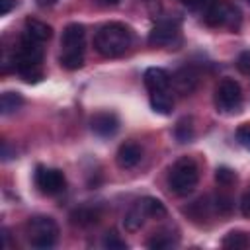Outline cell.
<instances>
[{"mask_svg": "<svg viewBox=\"0 0 250 250\" xmlns=\"http://www.w3.org/2000/svg\"><path fill=\"white\" fill-rule=\"evenodd\" d=\"M197 82H199V72L195 66L191 64H186L182 68H178L174 74H172V86L178 94L182 96H188L191 94L195 88H197Z\"/></svg>", "mask_w": 250, "mask_h": 250, "instance_id": "30bf717a", "label": "cell"}, {"mask_svg": "<svg viewBox=\"0 0 250 250\" xmlns=\"http://www.w3.org/2000/svg\"><path fill=\"white\" fill-rule=\"evenodd\" d=\"M141 201H143V205H145L148 217H152V219H162V217H166V207H164V203H162L160 199H156V197H143Z\"/></svg>", "mask_w": 250, "mask_h": 250, "instance_id": "7402d4cb", "label": "cell"}, {"mask_svg": "<svg viewBox=\"0 0 250 250\" xmlns=\"http://www.w3.org/2000/svg\"><path fill=\"white\" fill-rule=\"evenodd\" d=\"M193 121H191V117H184V119H180L178 123H176V127H174V137L178 139V143H189L191 139H193Z\"/></svg>", "mask_w": 250, "mask_h": 250, "instance_id": "d6986e66", "label": "cell"}, {"mask_svg": "<svg viewBox=\"0 0 250 250\" xmlns=\"http://www.w3.org/2000/svg\"><path fill=\"white\" fill-rule=\"evenodd\" d=\"M145 86L150 92H162V90H172V76L164 70V68H158V66H150L145 70Z\"/></svg>", "mask_w": 250, "mask_h": 250, "instance_id": "4fadbf2b", "label": "cell"}, {"mask_svg": "<svg viewBox=\"0 0 250 250\" xmlns=\"http://www.w3.org/2000/svg\"><path fill=\"white\" fill-rule=\"evenodd\" d=\"M178 244V236H172V232H156L148 242L146 246L148 248H154V250H164V248H172Z\"/></svg>", "mask_w": 250, "mask_h": 250, "instance_id": "ffe728a7", "label": "cell"}, {"mask_svg": "<svg viewBox=\"0 0 250 250\" xmlns=\"http://www.w3.org/2000/svg\"><path fill=\"white\" fill-rule=\"evenodd\" d=\"M141 2H143L145 6H148L150 10H154V8H156V4H158V0H141Z\"/></svg>", "mask_w": 250, "mask_h": 250, "instance_id": "4dcf8cb0", "label": "cell"}, {"mask_svg": "<svg viewBox=\"0 0 250 250\" xmlns=\"http://www.w3.org/2000/svg\"><path fill=\"white\" fill-rule=\"evenodd\" d=\"M146 217H148V213H146L143 201H137V203L127 211V215H125V219H123V227H125V230H129V232L139 230V229L145 225Z\"/></svg>", "mask_w": 250, "mask_h": 250, "instance_id": "2e32d148", "label": "cell"}, {"mask_svg": "<svg viewBox=\"0 0 250 250\" xmlns=\"http://www.w3.org/2000/svg\"><path fill=\"white\" fill-rule=\"evenodd\" d=\"M236 141L242 148L250 150V123H242L238 129H236Z\"/></svg>", "mask_w": 250, "mask_h": 250, "instance_id": "484cf974", "label": "cell"}, {"mask_svg": "<svg viewBox=\"0 0 250 250\" xmlns=\"http://www.w3.org/2000/svg\"><path fill=\"white\" fill-rule=\"evenodd\" d=\"M104 248H109V250H125L127 248V242L115 230H109L104 236Z\"/></svg>", "mask_w": 250, "mask_h": 250, "instance_id": "cb8c5ba5", "label": "cell"}, {"mask_svg": "<svg viewBox=\"0 0 250 250\" xmlns=\"http://www.w3.org/2000/svg\"><path fill=\"white\" fill-rule=\"evenodd\" d=\"M148 98H150V107H152L156 113H162V115L172 113V109H174V98H172V90L150 92V94H148Z\"/></svg>", "mask_w": 250, "mask_h": 250, "instance_id": "e0dca14e", "label": "cell"}, {"mask_svg": "<svg viewBox=\"0 0 250 250\" xmlns=\"http://www.w3.org/2000/svg\"><path fill=\"white\" fill-rule=\"evenodd\" d=\"M215 180L221 184V186H232L236 182V172L227 168V166H219L215 170Z\"/></svg>", "mask_w": 250, "mask_h": 250, "instance_id": "d4e9b609", "label": "cell"}, {"mask_svg": "<svg viewBox=\"0 0 250 250\" xmlns=\"http://www.w3.org/2000/svg\"><path fill=\"white\" fill-rule=\"evenodd\" d=\"M238 68L242 70V72H250V53H242L240 55V59H238Z\"/></svg>", "mask_w": 250, "mask_h": 250, "instance_id": "83f0119b", "label": "cell"}, {"mask_svg": "<svg viewBox=\"0 0 250 250\" xmlns=\"http://www.w3.org/2000/svg\"><path fill=\"white\" fill-rule=\"evenodd\" d=\"M180 2H182L186 8H189V10H197V8H201L207 0H180Z\"/></svg>", "mask_w": 250, "mask_h": 250, "instance_id": "f546056e", "label": "cell"}, {"mask_svg": "<svg viewBox=\"0 0 250 250\" xmlns=\"http://www.w3.org/2000/svg\"><path fill=\"white\" fill-rule=\"evenodd\" d=\"M102 217V209L98 205H80L76 209L70 211L68 219L74 227H90V225H96Z\"/></svg>", "mask_w": 250, "mask_h": 250, "instance_id": "5bb4252c", "label": "cell"}, {"mask_svg": "<svg viewBox=\"0 0 250 250\" xmlns=\"http://www.w3.org/2000/svg\"><path fill=\"white\" fill-rule=\"evenodd\" d=\"M16 8V0H0V16H6Z\"/></svg>", "mask_w": 250, "mask_h": 250, "instance_id": "f1b7e54d", "label": "cell"}, {"mask_svg": "<svg viewBox=\"0 0 250 250\" xmlns=\"http://www.w3.org/2000/svg\"><path fill=\"white\" fill-rule=\"evenodd\" d=\"M102 2H104V4H107V6H115L119 0H102Z\"/></svg>", "mask_w": 250, "mask_h": 250, "instance_id": "1f68e13d", "label": "cell"}, {"mask_svg": "<svg viewBox=\"0 0 250 250\" xmlns=\"http://www.w3.org/2000/svg\"><path fill=\"white\" fill-rule=\"evenodd\" d=\"M211 205H213V211L219 215H230V211H232V199L225 193H219Z\"/></svg>", "mask_w": 250, "mask_h": 250, "instance_id": "603a6c76", "label": "cell"}, {"mask_svg": "<svg viewBox=\"0 0 250 250\" xmlns=\"http://www.w3.org/2000/svg\"><path fill=\"white\" fill-rule=\"evenodd\" d=\"M21 105H23V98L18 92H4L2 98H0V111L4 115H10V113L18 111Z\"/></svg>", "mask_w": 250, "mask_h": 250, "instance_id": "ac0fdd59", "label": "cell"}, {"mask_svg": "<svg viewBox=\"0 0 250 250\" xmlns=\"http://www.w3.org/2000/svg\"><path fill=\"white\" fill-rule=\"evenodd\" d=\"M143 158V148L133 143V141H127L123 143L119 148H117V154H115V160H117V166L123 168V170H129V168H135Z\"/></svg>", "mask_w": 250, "mask_h": 250, "instance_id": "7c38bea8", "label": "cell"}, {"mask_svg": "<svg viewBox=\"0 0 250 250\" xmlns=\"http://www.w3.org/2000/svg\"><path fill=\"white\" fill-rule=\"evenodd\" d=\"M205 23L209 27H225L230 31H238L242 23V14L234 4L227 0H213L205 12Z\"/></svg>", "mask_w": 250, "mask_h": 250, "instance_id": "8992f818", "label": "cell"}, {"mask_svg": "<svg viewBox=\"0 0 250 250\" xmlns=\"http://www.w3.org/2000/svg\"><path fill=\"white\" fill-rule=\"evenodd\" d=\"M35 186L43 195H59L66 188L64 174L59 168H47V166H37L33 174Z\"/></svg>", "mask_w": 250, "mask_h": 250, "instance_id": "ba28073f", "label": "cell"}, {"mask_svg": "<svg viewBox=\"0 0 250 250\" xmlns=\"http://www.w3.org/2000/svg\"><path fill=\"white\" fill-rule=\"evenodd\" d=\"M61 64L66 70H78L84 64L86 49V29L82 23H68L61 37Z\"/></svg>", "mask_w": 250, "mask_h": 250, "instance_id": "3957f363", "label": "cell"}, {"mask_svg": "<svg viewBox=\"0 0 250 250\" xmlns=\"http://www.w3.org/2000/svg\"><path fill=\"white\" fill-rule=\"evenodd\" d=\"M182 37H180L178 20H160L148 35V43L156 47H170V45H178Z\"/></svg>", "mask_w": 250, "mask_h": 250, "instance_id": "9c48e42d", "label": "cell"}, {"mask_svg": "<svg viewBox=\"0 0 250 250\" xmlns=\"http://www.w3.org/2000/svg\"><path fill=\"white\" fill-rule=\"evenodd\" d=\"M53 2H57V0H41V4H53Z\"/></svg>", "mask_w": 250, "mask_h": 250, "instance_id": "d6a6232c", "label": "cell"}, {"mask_svg": "<svg viewBox=\"0 0 250 250\" xmlns=\"http://www.w3.org/2000/svg\"><path fill=\"white\" fill-rule=\"evenodd\" d=\"M43 43L27 37L25 33L20 39V45L14 53V68L21 80L35 84L43 78Z\"/></svg>", "mask_w": 250, "mask_h": 250, "instance_id": "7a4b0ae2", "label": "cell"}, {"mask_svg": "<svg viewBox=\"0 0 250 250\" xmlns=\"http://www.w3.org/2000/svg\"><path fill=\"white\" fill-rule=\"evenodd\" d=\"M23 33L39 43H45L51 39L53 35V29L51 25H47L45 21H39V20H33V18H27L25 23H23Z\"/></svg>", "mask_w": 250, "mask_h": 250, "instance_id": "9a60e30c", "label": "cell"}, {"mask_svg": "<svg viewBox=\"0 0 250 250\" xmlns=\"http://www.w3.org/2000/svg\"><path fill=\"white\" fill-rule=\"evenodd\" d=\"M90 127H92V131H94L98 137H111V135H115L117 129H119V119H117V115L111 113V111H100V113H96V115L92 117Z\"/></svg>", "mask_w": 250, "mask_h": 250, "instance_id": "8fae6325", "label": "cell"}, {"mask_svg": "<svg viewBox=\"0 0 250 250\" xmlns=\"http://www.w3.org/2000/svg\"><path fill=\"white\" fill-rule=\"evenodd\" d=\"M248 2H250V0H248Z\"/></svg>", "mask_w": 250, "mask_h": 250, "instance_id": "836d02e7", "label": "cell"}, {"mask_svg": "<svg viewBox=\"0 0 250 250\" xmlns=\"http://www.w3.org/2000/svg\"><path fill=\"white\" fill-rule=\"evenodd\" d=\"M215 107L225 115L238 113L242 107V88L234 78H223L215 88Z\"/></svg>", "mask_w": 250, "mask_h": 250, "instance_id": "52a82bcc", "label": "cell"}, {"mask_svg": "<svg viewBox=\"0 0 250 250\" xmlns=\"http://www.w3.org/2000/svg\"><path fill=\"white\" fill-rule=\"evenodd\" d=\"M240 211H242L244 217L250 219V189H246L244 195H242V199H240Z\"/></svg>", "mask_w": 250, "mask_h": 250, "instance_id": "4316f807", "label": "cell"}, {"mask_svg": "<svg viewBox=\"0 0 250 250\" xmlns=\"http://www.w3.org/2000/svg\"><path fill=\"white\" fill-rule=\"evenodd\" d=\"M221 244H223L225 248H232V250H236V248H246V246L250 244V240H248V236H246L242 230H230L229 234L223 236Z\"/></svg>", "mask_w": 250, "mask_h": 250, "instance_id": "44dd1931", "label": "cell"}, {"mask_svg": "<svg viewBox=\"0 0 250 250\" xmlns=\"http://www.w3.org/2000/svg\"><path fill=\"white\" fill-rule=\"evenodd\" d=\"M199 182V166L191 156H182L174 162L168 174V186L176 195H188Z\"/></svg>", "mask_w": 250, "mask_h": 250, "instance_id": "277c9868", "label": "cell"}, {"mask_svg": "<svg viewBox=\"0 0 250 250\" xmlns=\"http://www.w3.org/2000/svg\"><path fill=\"white\" fill-rule=\"evenodd\" d=\"M133 39H135V35L129 25L119 23V21H109V23H104L96 31L94 47L102 57L115 59L129 51V47L133 45Z\"/></svg>", "mask_w": 250, "mask_h": 250, "instance_id": "6da1fadb", "label": "cell"}, {"mask_svg": "<svg viewBox=\"0 0 250 250\" xmlns=\"http://www.w3.org/2000/svg\"><path fill=\"white\" fill-rule=\"evenodd\" d=\"M25 236L33 248H53L59 240V225L49 215L29 217L25 223Z\"/></svg>", "mask_w": 250, "mask_h": 250, "instance_id": "5b68a950", "label": "cell"}]
</instances>
